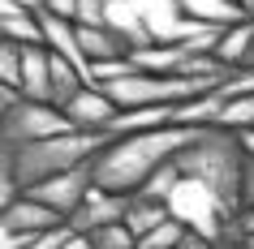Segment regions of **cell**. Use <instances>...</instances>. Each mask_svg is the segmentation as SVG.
Here are the masks:
<instances>
[{
    "label": "cell",
    "instance_id": "1",
    "mask_svg": "<svg viewBox=\"0 0 254 249\" xmlns=\"http://www.w3.org/2000/svg\"><path fill=\"white\" fill-rule=\"evenodd\" d=\"M198 133L202 129H181V125H164V129H147V133H125V138H117V142L91 163V176H95L99 189H108V194L134 198V194H142V185H147L164 163H173Z\"/></svg>",
    "mask_w": 254,
    "mask_h": 249
},
{
    "label": "cell",
    "instance_id": "18",
    "mask_svg": "<svg viewBox=\"0 0 254 249\" xmlns=\"http://www.w3.org/2000/svg\"><path fill=\"white\" fill-rule=\"evenodd\" d=\"M91 245L95 249H138V236L125 228V219H121V223H108L99 232H91Z\"/></svg>",
    "mask_w": 254,
    "mask_h": 249
},
{
    "label": "cell",
    "instance_id": "12",
    "mask_svg": "<svg viewBox=\"0 0 254 249\" xmlns=\"http://www.w3.org/2000/svg\"><path fill=\"white\" fill-rule=\"evenodd\" d=\"M22 95H26L30 103H52V52L48 48H26Z\"/></svg>",
    "mask_w": 254,
    "mask_h": 249
},
{
    "label": "cell",
    "instance_id": "9",
    "mask_svg": "<svg viewBox=\"0 0 254 249\" xmlns=\"http://www.w3.org/2000/svg\"><path fill=\"white\" fill-rule=\"evenodd\" d=\"M186 48L181 43H147V48H134L129 52V60H134L138 73H155V78H173V73H181V65H186Z\"/></svg>",
    "mask_w": 254,
    "mask_h": 249
},
{
    "label": "cell",
    "instance_id": "20",
    "mask_svg": "<svg viewBox=\"0 0 254 249\" xmlns=\"http://www.w3.org/2000/svg\"><path fill=\"white\" fill-rule=\"evenodd\" d=\"M177 181H181V168H177V159H173V163H164V168L155 172L147 185H142V194H147V198H160V202H168V194L177 189Z\"/></svg>",
    "mask_w": 254,
    "mask_h": 249
},
{
    "label": "cell",
    "instance_id": "24",
    "mask_svg": "<svg viewBox=\"0 0 254 249\" xmlns=\"http://www.w3.org/2000/svg\"><path fill=\"white\" fill-rule=\"evenodd\" d=\"M181 249H220V245H215V241H207V236H198V232H186Z\"/></svg>",
    "mask_w": 254,
    "mask_h": 249
},
{
    "label": "cell",
    "instance_id": "27",
    "mask_svg": "<svg viewBox=\"0 0 254 249\" xmlns=\"http://www.w3.org/2000/svg\"><path fill=\"white\" fill-rule=\"evenodd\" d=\"M237 245H241V249H254V236H241Z\"/></svg>",
    "mask_w": 254,
    "mask_h": 249
},
{
    "label": "cell",
    "instance_id": "3",
    "mask_svg": "<svg viewBox=\"0 0 254 249\" xmlns=\"http://www.w3.org/2000/svg\"><path fill=\"white\" fill-rule=\"evenodd\" d=\"M177 168L190 181H202L228 215H241V168H246V150H241L237 133L228 129H202L194 142L177 155Z\"/></svg>",
    "mask_w": 254,
    "mask_h": 249
},
{
    "label": "cell",
    "instance_id": "29",
    "mask_svg": "<svg viewBox=\"0 0 254 249\" xmlns=\"http://www.w3.org/2000/svg\"><path fill=\"white\" fill-rule=\"evenodd\" d=\"M228 4H241V0H228Z\"/></svg>",
    "mask_w": 254,
    "mask_h": 249
},
{
    "label": "cell",
    "instance_id": "13",
    "mask_svg": "<svg viewBox=\"0 0 254 249\" xmlns=\"http://www.w3.org/2000/svg\"><path fill=\"white\" fill-rule=\"evenodd\" d=\"M173 219V210H168V202H160V198H147V194H134L129 198V210H125V228L142 241V236H151L155 228H164V223Z\"/></svg>",
    "mask_w": 254,
    "mask_h": 249
},
{
    "label": "cell",
    "instance_id": "16",
    "mask_svg": "<svg viewBox=\"0 0 254 249\" xmlns=\"http://www.w3.org/2000/svg\"><path fill=\"white\" fill-rule=\"evenodd\" d=\"M220 95H224V91H220ZM215 129H228V133L254 129V95H224V107H220Z\"/></svg>",
    "mask_w": 254,
    "mask_h": 249
},
{
    "label": "cell",
    "instance_id": "7",
    "mask_svg": "<svg viewBox=\"0 0 254 249\" xmlns=\"http://www.w3.org/2000/svg\"><path fill=\"white\" fill-rule=\"evenodd\" d=\"M65 116L73 120V129L112 133V125H117V116H121V107L112 103V95H108L104 86H86V91H82L78 99L65 107Z\"/></svg>",
    "mask_w": 254,
    "mask_h": 249
},
{
    "label": "cell",
    "instance_id": "2",
    "mask_svg": "<svg viewBox=\"0 0 254 249\" xmlns=\"http://www.w3.org/2000/svg\"><path fill=\"white\" fill-rule=\"evenodd\" d=\"M117 142V133H91V129H69L61 138H48V142L22 146V150H4L0 155V168H9L22 181V189H35L48 176H61V172L86 168L104 155L108 146Z\"/></svg>",
    "mask_w": 254,
    "mask_h": 249
},
{
    "label": "cell",
    "instance_id": "21",
    "mask_svg": "<svg viewBox=\"0 0 254 249\" xmlns=\"http://www.w3.org/2000/svg\"><path fill=\"white\" fill-rule=\"evenodd\" d=\"M241 210H254V159L241 168Z\"/></svg>",
    "mask_w": 254,
    "mask_h": 249
},
{
    "label": "cell",
    "instance_id": "25",
    "mask_svg": "<svg viewBox=\"0 0 254 249\" xmlns=\"http://www.w3.org/2000/svg\"><path fill=\"white\" fill-rule=\"evenodd\" d=\"M237 142H241V150H246V159H254V129H241Z\"/></svg>",
    "mask_w": 254,
    "mask_h": 249
},
{
    "label": "cell",
    "instance_id": "11",
    "mask_svg": "<svg viewBox=\"0 0 254 249\" xmlns=\"http://www.w3.org/2000/svg\"><path fill=\"white\" fill-rule=\"evenodd\" d=\"M250 56H254V22H237V26H228L215 43V60L228 69V73H237V69H250Z\"/></svg>",
    "mask_w": 254,
    "mask_h": 249
},
{
    "label": "cell",
    "instance_id": "23",
    "mask_svg": "<svg viewBox=\"0 0 254 249\" xmlns=\"http://www.w3.org/2000/svg\"><path fill=\"white\" fill-rule=\"evenodd\" d=\"M241 236H254V210H241V215H237V228H233V245H237Z\"/></svg>",
    "mask_w": 254,
    "mask_h": 249
},
{
    "label": "cell",
    "instance_id": "22",
    "mask_svg": "<svg viewBox=\"0 0 254 249\" xmlns=\"http://www.w3.org/2000/svg\"><path fill=\"white\" fill-rule=\"evenodd\" d=\"M48 13L61 17V22H73V26H78V0H48Z\"/></svg>",
    "mask_w": 254,
    "mask_h": 249
},
{
    "label": "cell",
    "instance_id": "17",
    "mask_svg": "<svg viewBox=\"0 0 254 249\" xmlns=\"http://www.w3.org/2000/svg\"><path fill=\"white\" fill-rule=\"evenodd\" d=\"M22 69H26V48H22V43L0 39V86L22 91Z\"/></svg>",
    "mask_w": 254,
    "mask_h": 249
},
{
    "label": "cell",
    "instance_id": "5",
    "mask_svg": "<svg viewBox=\"0 0 254 249\" xmlns=\"http://www.w3.org/2000/svg\"><path fill=\"white\" fill-rule=\"evenodd\" d=\"M95 189V176H91V163L86 168H73V172H61V176H48L43 185H35V189H26L30 198H39L43 206H52L61 219H69L73 210L86 202V194Z\"/></svg>",
    "mask_w": 254,
    "mask_h": 249
},
{
    "label": "cell",
    "instance_id": "6",
    "mask_svg": "<svg viewBox=\"0 0 254 249\" xmlns=\"http://www.w3.org/2000/svg\"><path fill=\"white\" fill-rule=\"evenodd\" d=\"M125 210H129V198L125 194H108V189L95 185L91 194H86V202L69 215V228L82 232V236H91V232H99V228H108V223H121Z\"/></svg>",
    "mask_w": 254,
    "mask_h": 249
},
{
    "label": "cell",
    "instance_id": "4",
    "mask_svg": "<svg viewBox=\"0 0 254 249\" xmlns=\"http://www.w3.org/2000/svg\"><path fill=\"white\" fill-rule=\"evenodd\" d=\"M69 129H73V120L52 103H30V99H22L17 107L0 112V146L4 150H22V146L48 142V138H61Z\"/></svg>",
    "mask_w": 254,
    "mask_h": 249
},
{
    "label": "cell",
    "instance_id": "14",
    "mask_svg": "<svg viewBox=\"0 0 254 249\" xmlns=\"http://www.w3.org/2000/svg\"><path fill=\"white\" fill-rule=\"evenodd\" d=\"M108 30L121 35L129 48H147V43H155V39H151V30H147V22H142V13H138L129 0H108Z\"/></svg>",
    "mask_w": 254,
    "mask_h": 249
},
{
    "label": "cell",
    "instance_id": "15",
    "mask_svg": "<svg viewBox=\"0 0 254 249\" xmlns=\"http://www.w3.org/2000/svg\"><path fill=\"white\" fill-rule=\"evenodd\" d=\"M0 39L22 43V48H48V43H43L39 13H4L0 17Z\"/></svg>",
    "mask_w": 254,
    "mask_h": 249
},
{
    "label": "cell",
    "instance_id": "8",
    "mask_svg": "<svg viewBox=\"0 0 254 249\" xmlns=\"http://www.w3.org/2000/svg\"><path fill=\"white\" fill-rule=\"evenodd\" d=\"M61 219L52 206H43L39 198H22V202H13L9 210H0V232H22V236H43V232H52V228H61Z\"/></svg>",
    "mask_w": 254,
    "mask_h": 249
},
{
    "label": "cell",
    "instance_id": "26",
    "mask_svg": "<svg viewBox=\"0 0 254 249\" xmlns=\"http://www.w3.org/2000/svg\"><path fill=\"white\" fill-rule=\"evenodd\" d=\"M241 9H246V17L254 22V0H241Z\"/></svg>",
    "mask_w": 254,
    "mask_h": 249
},
{
    "label": "cell",
    "instance_id": "10",
    "mask_svg": "<svg viewBox=\"0 0 254 249\" xmlns=\"http://www.w3.org/2000/svg\"><path fill=\"white\" fill-rule=\"evenodd\" d=\"M78 48L82 56L91 60V65H104V60H129V43L121 39V35H112L108 26H78Z\"/></svg>",
    "mask_w": 254,
    "mask_h": 249
},
{
    "label": "cell",
    "instance_id": "19",
    "mask_svg": "<svg viewBox=\"0 0 254 249\" xmlns=\"http://www.w3.org/2000/svg\"><path fill=\"white\" fill-rule=\"evenodd\" d=\"M181 241H186V228H181L177 219H168L164 228H155L151 236H142L138 249H181Z\"/></svg>",
    "mask_w": 254,
    "mask_h": 249
},
{
    "label": "cell",
    "instance_id": "28",
    "mask_svg": "<svg viewBox=\"0 0 254 249\" xmlns=\"http://www.w3.org/2000/svg\"><path fill=\"white\" fill-rule=\"evenodd\" d=\"M220 249H241V245H228V241H224V245H220Z\"/></svg>",
    "mask_w": 254,
    "mask_h": 249
}]
</instances>
